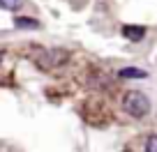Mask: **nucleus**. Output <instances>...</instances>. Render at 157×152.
Returning a JSON list of instances; mask_svg holds the SVG:
<instances>
[{"label":"nucleus","instance_id":"f257e3e1","mask_svg":"<svg viewBox=\"0 0 157 152\" xmlns=\"http://www.w3.org/2000/svg\"><path fill=\"white\" fill-rule=\"evenodd\" d=\"M123 111L132 115L134 120H141L150 113V99L139 90H129L123 95Z\"/></svg>","mask_w":157,"mask_h":152},{"label":"nucleus","instance_id":"f03ea898","mask_svg":"<svg viewBox=\"0 0 157 152\" xmlns=\"http://www.w3.org/2000/svg\"><path fill=\"white\" fill-rule=\"evenodd\" d=\"M123 35L127 37L129 42H141L143 35H146V28H141V25H125V28H123Z\"/></svg>","mask_w":157,"mask_h":152},{"label":"nucleus","instance_id":"7ed1b4c3","mask_svg":"<svg viewBox=\"0 0 157 152\" xmlns=\"http://www.w3.org/2000/svg\"><path fill=\"white\" fill-rule=\"evenodd\" d=\"M14 25L19 30H37L39 28V21L37 19H30V16H16Z\"/></svg>","mask_w":157,"mask_h":152},{"label":"nucleus","instance_id":"20e7f679","mask_svg":"<svg viewBox=\"0 0 157 152\" xmlns=\"http://www.w3.org/2000/svg\"><path fill=\"white\" fill-rule=\"evenodd\" d=\"M118 76H120V79H146L148 74L143 72V69H139V67H125V69L118 72Z\"/></svg>","mask_w":157,"mask_h":152},{"label":"nucleus","instance_id":"39448f33","mask_svg":"<svg viewBox=\"0 0 157 152\" xmlns=\"http://www.w3.org/2000/svg\"><path fill=\"white\" fill-rule=\"evenodd\" d=\"M146 152H157V134H150L146 138Z\"/></svg>","mask_w":157,"mask_h":152}]
</instances>
